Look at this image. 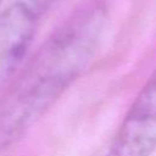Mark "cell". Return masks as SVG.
<instances>
[{"instance_id":"cell-1","label":"cell","mask_w":156,"mask_h":156,"mask_svg":"<svg viewBox=\"0 0 156 156\" xmlns=\"http://www.w3.org/2000/svg\"><path fill=\"white\" fill-rule=\"evenodd\" d=\"M104 13L79 12L52 34L0 98V152L21 139L82 74L96 51Z\"/></svg>"},{"instance_id":"cell-2","label":"cell","mask_w":156,"mask_h":156,"mask_svg":"<svg viewBox=\"0 0 156 156\" xmlns=\"http://www.w3.org/2000/svg\"><path fill=\"white\" fill-rule=\"evenodd\" d=\"M156 150V67L126 113L105 156H151Z\"/></svg>"},{"instance_id":"cell-3","label":"cell","mask_w":156,"mask_h":156,"mask_svg":"<svg viewBox=\"0 0 156 156\" xmlns=\"http://www.w3.org/2000/svg\"><path fill=\"white\" fill-rule=\"evenodd\" d=\"M39 15L23 1L0 12V90L22 66L33 41Z\"/></svg>"},{"instance_id":"cell-4","label":"cell","mask_w":156,"mask_h":156,"mask_svg":"<svg viewBox=\"0 0 156 156\" xmlns=\"http://www.w3.org/2000/svg\"><path fill=\"white\" fill-rule=\"evenodd\" d=\"M0 2H1V0H0Z\"/></svg>"}]
</instances>
